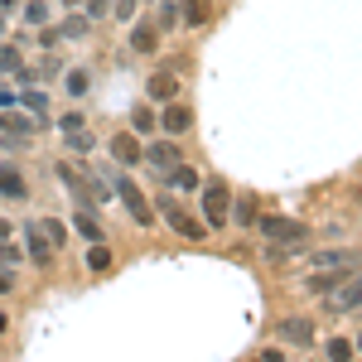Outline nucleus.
<instances>
[{
    "label": "nucleus",
    "instance_id": "obj_24",
    "mask_svg": "<svg viewBox=\"0 0 362 362\" xmlns=\"http://www.w3.org/2000/svg\"><path fill=\"white\" fill-rule=\"evenodd\" d=\"M20 25L44 29L49 25V0H20Z\"/></svg>",
    "mask_w": 362,
    "mask_h": 362
},
{
    "label": "nucleus",
    "instance_id": "obj_46",
    "mask_svg": "<svg viewBox=\"0 0 362 362\" xmlns=\"http://www.w3.org/2000/svg\"><path fill=\"white\" fill-rule=\"evenodd\" d=\"M0 39H5V15H0Z\"/></svg>",
    "mask_w": 362,
    "mask_h": 362
},
{
    "label": "nucleus",
    "instance_id": "obj_40",
    "mask_svg": "<svg viewBox=\"0 0 362 362\" xmlns=\"http://www.w3.org/2000/svg\"><path fill=\"white\" fill-rule=\"evenodd\" d=\"M251 362H285V353H280V348H266L261 358H251Z\"/></svg>",
    "mask_w": 362,
    "mask_h": 362
},
{
    "label": "nucleus",
    "instance_id": "obj_41",
    "mask_svg": "<svg viewBox=\"0 0 362 362\" xmlns=\"http://www.w3.org/2000/svg\"><path fill=\"white\" fill-rule=\"evenodd\" d=\"M5 290H15V276H10V266H0V295Z\"/></svg>",
    "mask_w": 362,
    "mask_h": 362
},
{
    "label": "nucleus",
    "instance_id": "obj_25",
    "mask_svg": "<svg viewBox=\"0 0 362 362\" xmlns=\"http://www.w3.org/2000/svg\"><path fill=\"white\" fill-rule=\"evenodd\" d=\"M20 68H25V49H20V44H5V39H0V78H15Z\"/></svg>",
    "mask_w": 362,
    "mask_h": 362
},
{
    "label": "nucleus",
    "instance_id": "obj_18",
    "mask_svg": "<svg viewBox=\"0 0 362 362\" xmlns=\"http://www.w3.org/2000/svg\"><path fill=\"white\" fill-rule=\"evenodd\" d=\"M358 276H348L343 280V285H338V295H329V309H334V314H353V309H358Z\"/></svg>",
    "mask_w": 362,
    "mask_h": 362
},
{
    "label": "nucleus",
    "instance_id": "obj_9",
    "mask_svg": "<svg viewBox=\"0 0 362 362\" xmlns=\"http://www.w3.org/2000/svg\"><path fill=\"white\" fill-rule=\"evenodd\" d=\"M131 54H140V58H150L155 49H160V29H155V20L150 15H140V20H131Z\"/></svg>",
    "mask_w": 362,
    "mask_h": 362
},
{
    "label": "nucleus",
    "instance_id": "obj_20",
    "mask_svg": "<svg viewBox=\"0 0 362 362\" xmlns=\"http://www.w3.org/2000/svg\"><path fill=\"white\" fill-rule=\"evenodd\" d=\"M165 184H169V189H189V194H194L198 184H203V174H198L194 165H184V160H179L174 169H165Z\"/></svg>",
    "mask_w": 362,
    "mask_h": 362
},
{
    "label": "nucleus",
    "instance_id": "obj_4",
    "mask_svg": "<svg viewBox=\"0 0 362 362\" xmlns=\"http://www.w3.org/2000/svg\"><path fill=\"white\" fill-rule=\"evenodd\" d=\"M160 213H165V223L174 227L179 237H189V242H203V237H208L203 218H194V213H189V208H184V203H179L174 194H165V198H160Z\"/></svg>",
    "mask_w": 362,
    "mask_h": 362
},
{
    "label": "nucleus",
    "instance_id": "obj_38",
    "mask_svg": "<svg viewBox=\"0 0 362 362\" xmlns=\"http://www.w3.org/2000/svg\"><path fill=\"white\" fill-rule=\"evenodd\" d=\"M10 107H20V92H10V87H0V112H10Z\"/></svg>",
    "mask_w": 362,
    "mask_h": 362
},
{
    "label": "nucleus",
    "instance_id": "obj_11",
    "mask_svg": "<svg viewBox=\"0 0 362 362\" xmlns=\"http://www.w3.org/2000/svg\"><path fill=\"white\" fill-rule=\"evenodd\" d=\"M184 92V78L174 73V68H160V73H150V83H145V97L150 102H174Z\"/></svg>",
    "mask_w": 362,
    "mask_h": 362
},
{
    "label": "nucleus",
    "instance_id": "obj_35",
    "mask_svg": "<svg viewBox=\"0 0 362 362\" xmlns=\"http://www.w3.org/2000/svg\"><path fill=\"white\" fill-rule=\"evenodd\" d=\"M83 126H87L83 112H63L58 116V131H63V136H73V131H83Z\"/></svg>",
    "mask_w": 362,
    "mask_h": 362
},
{
    "label": "nucleus",
    "instance_id": "obj_22",
    "mask_svg": "<svg viewBox=\"0 0 362 362\" xmlns=\"http://www.w3.org/2000/svg\"><path fill=\"white\" fill-rule=\"evenodd\" d=\"M0 194H5V198H25V194H29V184H25V174H20V165H0Z\"/></svg>",
    "mask_w": 362,
    "mask_h": 362
},
{
    "label": "nucleus",
    "instance_id": "obj_26",
    "mask_svg": "<svg viewBox=\"0 0 362 362\" xmlns=\"http://www.w3.org/2000/svg\"><path fill=\"white\" fill-rule=\"evenodd\" d=\"M131 131H136V136H155V131H160V112H155V107H136V112H131Z\"/></svg>",
    "mask_w": 362,
    "mask_h": 362
},
{
    "label": "nucleus",
    "instance_id": "obj_12",
    "mask_svg": "<svg viewBox=\"0 0 362 362\" xmlns=\"http://www.w3.org/2000/svg\"><path fill=\"white\" fill-rule=\"evenodd\" d=\"M280 343H290V348H309L314 343V319H300V314H290V319H280Z\"/></svg>",
    "mask_w": 362,
    "mask_h": 362
},
{
    "label": "nucleus",
    "instance_id": "obj_45",
    "mask_svg": "<svg viewBox=\"0 0 362 362\" xmlns=\"http://www.w3.org/2000/svg\"><path fill=\"white\" fill-rule=\"evenodd\" d=\"M5 329H10V319H5V314H0V334H5Z\"/></svg>",
    "mask_w": 362,
    "mask_h": 362
},
{
    "label": "nucleus",
    "instance_id": "obj_17",
    "mask_svg": "<svg viewBox=\"0 0 362 362\" xmlns=\"http://www.w3.org/2000/svg\"><path fill=\"white\" fill-rule=\"evenodd\" d=\"M179 20L189 29H203L213 20V0H179Z\"/></svg>",
    "mask_w": 362,
    "mask_h": 362
},
{
    "label": "nucleus",
    "instance_id": "obj_28",
    "mask_svg": "<svg viewBox=\"0 0 362 362\" xmlns=\"http://www.w3.org/2000/svg\"><path fill=\"white\" fill-rule=\"evenodd\" d=\"M63 87H68V97L78 102V97H87V87H92V73H87V68H73V73H63Z\"/></svg>",
    "mask_w": 362,
    "mask_h": 362
},
{
    "label": "nucleus",
    "instance_id": "obj_21",
    "mask_svg": "<svg viewBox=\"0 0 362 362\" xmlns=\"http://www.w3.org/2000/svg\"><path fill=\"white\" fill-rule=\"evenodd\" d=\"M87 34H92V20H87L83 10H68L58 20V39H87Z\"/></svg>",
    "mask_w": 362,
    "mask_h": 362
},
{
    "label": "nucleus",
    "instance_id": "obj_32",
    "mask_svg": "<svg viewBox=\"0 0 362 362\" xmlns=\"http://www.w3.org/2000/svg\"><path fill=\"white\" fill-rule=\"evenodd\" d=\"M78 10H83L87 20H92V25H97V20H107V15H112V0H83V5H78Z\"/></svg>",
    "mask_w": 362,
    "mask_h": 362
},
{
    "label": "nucleus",
    "instance_id": "obj_30",
    "mask_svg": "<svg viewBox=\"0 0 362 362\" xmlns=\"http://www.w3.org/2000/svg\"><path fill=\"white\" fill-rule=\"evenodd\" d=\"M140 15V0H112V20L116 25H131Z\"/></svg>",
    "mask_w": 362,
    "mask_h": 362
},
{
    "label": "nucleus",
    "instance_id": "obj_34",
    "mask_svg": "<svg viewBox=\"0 0 362 362\" xmlns=\"http://www.w3.org/2000/svg\"><path fill=\"white\" fill-rule=\"evenodd\" d=\"M39 78H49V83H54V78H63V58L44 54V58H39Z\"/></svg>",
    "mask_w": 362,
    "mask_h": 362
},
{
    "label": "nucleus",
    "instance_id": "obj_5",
    "mask_svg": "<svg viewBox=\"0 0 362 362\" xmlns=\"http://www.w3.org/2000/svg\"><path fill=\"white\" fill-rule=\"evenodd\" d=\"M112 189H116V198L126 203V213H131V223H136V227L155 223V218H150V203H145V194H140V184L131 179V174H112Z\"/></svg>",
    "mask_w": 362,
    "mask_h": 362
},
{
    "label": "nucleus",
    "instance_id": "obj_2",
    "mask_svg": "<svg viewBox=\"0 0 362 362\" xmlns=\"http://www.w3.org/2000/svg\"><path fill=\"white\" fill-rule=\"evenodd\" d=\"M198 189H203V208H198L203 227H208V232L227 227V208H232V189H227V179H203Z\"/></svg>",
    "mask_w": 362,
    "mask_h": 362
},
{
    "label": "nucleus",
    "instance_id": "obj_13",
    "mask_svg": "<svg viewBox=\"0 0 362 362\" xmlns=\"http://www.w3.org/2000/svg\"><path fill=\"white\" fill-rule=\"evenodd\" d=\"M348 276H358V266H329V271L309 276V280H305V290H309V295H334V290H338V285H343Z\"/></svg>",
    "mask_w": 362,
    "mask_h": 362
},
{
    "label": "nucleus",
    "instance_id": "obj_42",
    "mask_svg": "<svg viewBox=\"0 0 362 362\" xmlns=\"http://www.w3.org/2000/svg\"><path fill=\"white\" fill-rule=\"evenodd\" d=\"M20 10V0H0V15H15Z\"/></svg>",
    "mask_w": 362,
    "mask_h": 362
},
{
    "label": "nucleus",
    "instance_id": "obj_33",
    "mask_svg": "<svg viewBox=\"0 0 362 362\" xmlns=\"http://www.w3.org/2000/svg\"><path fill=\"white\" fill-rule=\"evenodd\" d=\"M92 145H97V136H92V131H73V136H68V150H73V155H87V150H92Z\"/></svg>",
    "mask_w": 362,
    "mask_h": 362
},
{
    "label": "nucleus",
    "instance_id": "obj_37",
    "mask_svg": "<svg viewBox=\"0 0 362 362\" xmlns=\"http://www.w3.org/2000/svg\"><path fill=\"white\" fill-rule=\"evenodd\" d=\"M20 261H25V251H20L15 242H10V237H5V242H0V266H20Z\"/></svg>",
    "mask_w": 362,
    "mask_h": 362
},
{
    "label": "nucleus",
    "instance_id": "obj_15",
    "mask_svg": "<svg viewBox=\"0 0 362 362\" xmlns=\"http://www.w3.org/2000/svg\"><path fill=\"white\" fill-rule=\"evenodd\" d=\"M140 150H145V145H140L136 131H116L112 136V160L116 165H140Z\"/></svg>",
    "mask_w": 362,
    "mask_h": 362
},
{
    "label": "nucleus",
    "instance_id": "obj_10",
    "mask_svg": "<svg viewBox=\"0 0 362 362\" xmlns=\"http://www.w3.org/2000/svg\"><path fill=\"white\" fill-rule=\"evenodd\" d=\"M34 131H39V121H34V116H20L15 107H10V112H0V136H5V145H25Z\"/></svg>",
    "mask_w": 362,
    "mask_h": 362
},
{
    "label": "nucleus",
    "instance_id": "obj_16",
    "mask_svg": "<svg viewBox=\"0 0 362 362\" xmlns=\"http://www.w3.org/2000/svg\"><path fill=\"white\" fill-rule=\"evenodd\" d=\"M309 266H314V271H329V266H358V251L348 247H329V251H314V256H309Z\"/></svg>",
    "mask_w": 362,
    "mask_h": 362
},
{
    "label": "nucleus",
    "instance_id": "obj_29",
    "mask_svg": "<svg viewBox=\"0 0 362 362\" xmlns=\"http://www.w3.org/2000/svg\"><path fill=\"white\" fill-rule=\"evenodd\" d=\"M107 266H112V247L107 242H92L87 247V271H107Z\"/></svg>",
    "mask_w": 362,
    "mask_h": 362
},
{
    "label": "nucleus",
    "instance_id": "obj_47",
    "mask_svg": "<svg viewBox=\"0 0 362 362\" xmlns=\"http://www.w3.org/2000/svg\"><path fill=\"white\" fill-rule=\"evenodd\" d=\"M140 5H155V0H140Z\"/></svg>",
    "mask_w": 362,
    "mask_h": 362
},
{
    "label": "nucleus",
    "instance_id": "obj_3",
    "mask_svg": "<svg viewBox=\"0 0 362 362\" xmlns=\"http://www.w3.org/2000/svg\"><path fill=\"white\" fill-rule=\"evenodd\" d=\"M58 179H63V189L78 198V203H87V208H97L102 198H112V189H107V184H92V174H87V169L58 165Z\"/></svg>",
    "mask_w": 362,
    "mask_h": 362
},
{
    "label": "nucleus",
    "instance_id": "obj_36",
    "mask_svg": "<svg viewBox=\"0 0 362 362\" xmlns=\"http://www.w3.org/2000/svg\"><path fill=\"white\" fill-rule=\"evenodd\" d=\"M329 362H353V343L348 338H334L329 343Z\"/></svg>",
    "mask_w": 362,
    "mask_h": 362
},
{
    "label": "nucleus",
    "instance_id": "obj_6",
    "mask_svg": "<svg viewBox=\"0 0 362 362\" xmlns=\"http://www.w3.org/2000/svg\"><path fill=\"white\" fill-rule=\"evenodd\" d=\"M54 256H58V247L44 237L39 218H29V223H25V261H34V266L44 271V266H54Z\"/></svg>",
    "mask_w": 362,
    "mask_h": 362
},
{
    "label": "nucleus",
    "instance_id": "obj_8",
    "mask_svg": "<svg viewBox=\"0 0 362 362\" xmlns=\"http://www.w3.org/2000/svg\"><path fill=\"white\" fill-rule=\"evenodd\" d=\"M160 131H165L169 140H179V136H189L194 131V112L174 97V102H165V112H160Z\"/></svg>",
    "mask_w": 362,
    "mask_h": 362
},
{
    "label": "nucleus",
    "instance_id": "obj_31",
    "mask_svg": "<svg viewBox=\"0 0 362 362\" xmlns=\"http://www.w3.org/2000/svg\"><path fill=\"white\" fill-rule=\"evenodd\" d=\"M39 227H44V237H49V242L63 251V242H68V227L58 223V218H39Z\"/></svg>",
    "mask_w": 362,
    "mask_h": 362
},
{
    "label": "nucleus",
    "instance_id": "obj_27",
    "mask_svg": "<svg viewBox=\"0 0 362 362\" xmlns=\"http://www.w3.org/2000/svg\"><path fill=\"white\" fill-rule=\"evenodd\" d=\"M155 5H160V15H155V29H160V34L184 29V25H179V0H155Z\"/></svg>",
    "mask_w": 362,
    "mask_h": 362
},
{
    "label": "nucleus",
    "instance_id": "obj_7",
    "mask_svg": "<svg viewBox=\"0 0 362 362\" xmlns=\"http://www.w3.org/2000/svg\"><path fill=\"white\" fill-rule=\"evenodd\" d=\"M179 160H184V150H179V140H169V136L165 140H150V145L140 150V165L160 169V174H165V169H174Z\"/></svg>",
    "mask_w": 362,
    "mask_h": 362
},
{
    "label": "nucleus",
    "instance_id": "obj_1",
    "mask_svg": "<svg viewBox=\"0 0 362 362\" xmlns=\"http://www.w3.org/2000/svg\"><path fill=\"white\" fill-rule=\"evenodd\" d=\"M256 227H261V237H266V247H305L309 242V227L300 223V218H285V213H266V218H256Z\"/></svg>",
    "mask_w": 362,
    "mask_h": 362
},
{
    "label": "nucleus",
    "instance_id": "obj_19",
    "mask_svg": "<svg viewBox=\"0 0 362 362\" xmlns=\"http://www.w3.org/2000/svg\"><path fill=\"white\" fill-rule=\"evenodd\" d=\"M20 102H25V112L34 116L39 126H49V92H44V87H25Z\"/></svg>",
    "mask_w": 362,
    "mask_h": 362
},
{
    "label": "nucleus",
    "instance_id": "obj_23",
    "mask_svg": "<svg viewBox=\"0 0 362 362\" xmlns=\"http://www.w3.org/2000/svg\"><path fill=\"white\" fill-rule=\"evenodd\" d=\"M73 227L83 232L87 242H102V223H97V208H87V203H78V213H73Z\"/></svg>",
    "mask_w": 362,
    "mask_h": 362
},
{
    "label": "nucleus",
    "instance_id": "obj_43",
    "mask_svg": "<svg viewBox=\"0 0 362 362\" xmlns=\"http://www.w3.org/2000/svg\"><path fill=\"white\" fill-rule=\"evenodd\" d=\"M58 5H63V10H78V5H83V0H58Z\"/></svg>",
    "mask_w": 362,
    "mask_h": 362
},
{
    "label": "nucleus",
    "instance_id": "obj_39",
    "mask_svg": "<svg viewBox=\"0 0 362 362\" xmlns=\"http://www.w3.org/2000/svg\"><path fill=\"white\" fill-rule=\"evenodd\" d=\"M58 44V29H39V49H54Z\"/></svg>",
    "mask_w": 362,
    "mask_h": 362
},
{
    "label": "nucleus",
    "instance_id": "obj_14",
    "mask_svg": "<svg viewBox=\"0 0 362 362\" xmlns=\"http://www.w3.org/2000/svg\"><path fill=\"white\" fill-rule=\"evenodd\" d=\"M256 218H261V198H256V194H237V198H232V208H227V223L256 227Z\"/></svg>",
    "mask_w": 362,
    "mask_h": 362
},
{
    "label": "nucleus",
    "instance_id": "obj_44",
    "mask_svg": "<svg viewBox=\"0 0 362 362\" xmlns=\"http://www.w3.org/2000/svg\"><path fill=\"white\" fill-rule=\"evenodd\" d=\"M5 237H10V223H5V218H0V242H5Z\"/></svg>",
    "mask_w": 362,
    "mask_h": 362
}]
</instances>
